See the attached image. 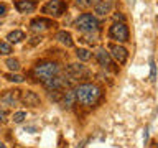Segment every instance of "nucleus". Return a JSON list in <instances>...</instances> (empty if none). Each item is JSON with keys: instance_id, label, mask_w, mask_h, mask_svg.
I'll use <instances>...</instances> for the list:
<instances>
[{"instance_id": "nucleus-26", "label": "nucleus", "mask_w": 158, "mask_h": 148, "mask_svg": "<svg viewBox=\"0 0 158 148\" xmlns=\"http://www.w3.org/2000/svg\"><path fill=\"white\" fill-rule=\"evenodd\" d=\"M5 13H7V5H5V3H0V17H3Z\"/></svg>"}, {"instance_id": "nucleus-9", "label": "nucleus", "mask_w": 158, "mask_h": 148, "mask_svg": "<svg viewBox=\"0 0 158 148\" xmlns=\"http://www.w3.org/2000/svg\"><path fill=\"white\" fill-rule=\"evenodd\" d=\"M20 92L22 91H7L2 97H0V101L8 107H15L20 101Z\"/></svg>"}, {"instance_id": "nucleus-25", "label": "nucleus", "mask_w": 158, "mask_h": 148, "mask_svg": "<svg viewBox=\"0 0 158 148\" xmlns=\"http://www.w3.org/2000/svg\"><path fill=\"white\" fill-rule=\"evenodd\" d=\"M76 5H77V7H82V8H86V7H89L91 3H89L87 0H76Z\"/></svg>"}, {"instance_id": "nucleus-28", "label": "nucleus", "mask_w": 158, "mask_h": 148, "mask_svg": "<svg viewBox=\"0 0 158 148\" xmlns=\"http://www.w3.org/2000/svg\"><path fill=\"white\" fill-rule=\"evenodd\" d=\"M89 3H97V2H101V0H87Z\"/></svg>"}, {"instance_id": "nucleus-17", "label": "nucleus", "mask_w": 158, "mask_h": 148, "mask_svg": "<svg viewBox=\"0 0 158 148\" xmlns=\"http://www.w3.org/2000/svg\"><path fill=\"white\" fill-rule=\"evenodd\" d=\"M74 102H76V94H74V91H68L66 94H64V97H63L64 107H68V109H69Z\"/></svg>"}, {"instance_id": "nucleus-23", "label": "nucleus", "mask_w": 158, "mask_h": 148, "mask_svg": "<svg viewBox=\"0 0 158 148\" xmlns=\"http://www.w3.org/2000/svg\"><path fill=\"white\" fill-rule=\"evenodd\" d=\"M114 20H115V22H120V23H123V22H125V17H123V15L122 13H114Z\"/></svg>"}, {"instance_id": "nucleus-14", "label": "nucleus", "mask_w": 158, "mask_h": 148, "mask_svg": "<svg viewBox=\"0 0 158 148\" xmlns=\"http://www.w3.org/2000/svg\"><path fill=\"white\" fill-rule=\"evenodd\" d=\"M84 72H86V68L82 64H69L68 66V74L71 77H81Z\"/></svg>"}, {"instance_id": "nucleus-7", "label": "nucleus", "mask_w": 158, "mask_h": 148, "mask_svg": "<svg viewBox=\"0 0 158 148\" xmlns=\"http://www.w3.org/2000/svg\"><path fill=\"white\" fill-rule=\"evenodd\" d=\"M109 49H110V53H109V54H110L112 58H115L120 64H123V63L127 61L128 53H127V49L123 48V46H118V44H110Z\"/></svg>"}, {"instance_id": "nucleus-10", "label": "nucleus", "mask_w": 158, "mask_h": 148, "mask_svg": "<svg viewBox=\"0 0 158 148\" xmlns=\"http://www.w3.org/2000/svg\"><path fill=\"white\" fill-rule=\"evenodd\" d=\"M43 82H44V87L49 89V91H58V89H61L64 84H66L64 77H59L58 74L53 76V77H49V79H46V81H43Z\"/></svg>"}, {"instance_id": "nucleus-15", "label": "nucleus", "mask_w": 158, "mask_h": 148, "mask_svg": "<svg viewBox=\"0 0 158 148\" xmlns=\"http://www.w3.org/2000/svg\"><path fill=\"white\" fill-rule=\"evenodd\" d=\"M94 12H96L97 15H101V17H104L106 13L110 12V2H109V0L97 2V3H96V8H94Z\"/></svg>"}, {"instance_id": "nucleus-3", "label": "nucleus", "mask_w": 158, "mask_h": 148, "mask_svg": "<svg viewBox=\"0 0 158 148\" xmlns=\"http://www.w3.org/2000/svg\"><path fill=\"white\" fill-rule=\"evenodd\" d=\"M76 28L82 33H94L99 28V22L92 13H82L76 20Z\"/></svg>"}, {"instance_id": "nucleus-2", "label": "nucleus", "mask_w": 158, "mask_h": 148, "mask_svg": "<svg viewBox=\"0 0 158 148\" xmlns=\"http://www.w3.org/2000/svg\"><path fill=\"white\" fill-rule=\"evenodd\" d=\"M59 72V64L54 63V61H43V63H38L33 69V74L36 76L38 79L41 81H46V79L56 76Z\"/></svg>"}, {"instance_id": "nucleus-16", "label": "nucleus", "mask_w": 158, "mask_h": 148, "mask_svg": "<svg viewBox=\"0 0 158 148\" xmlns=\"http://www.w3.org/2000/svg\"><path fill=\"white\" fill-rule=\"evenodd\" d=\"M7 39L10 43H20L25 39V33L22 31V30H13V31H10L7 35Z\"/></svg>"}, {"instance_id": "nucleus-24", "label": "nucleus", "mask_w": 158, "mask_h": 148, "mask_svg": "<svg viewBox=\"0 0 158 148\" xmlns=\"http://www.w3.org/2000/svg\"><path fill=\"white\" fill-rule=\"evenodd\" d=\"M5 122H7V112L0 109V125H3Z\"/></svg>"}, {"instance_id": "nucleus-30", "label": "nucleus", "mask_w": 158, "mask_h": 148, "mask_svg": "<svg viewBox=\"0 0 158 148\" xmlns=\"http://www.w3.org/2000/svg\"><path fill=\"white\" fill-rule=\"evenodd\" d=\"M128 2H132V3H133V2H135V0H128Z\"/></svg>"}, {"instance_id": "nucleus-5", "label": "nucleus", "mask_w": 158, "mask_h": 148, "mask_svg": "<svg viewBox=\"0 0 158 148\" xmlns=\"http://www.w3.org/2000/svg\"><path fill=\"white\" fill-rule=\"evenodd\" d=\"M66 10V3L63 0H48L43 7V13L49 15V17H61Z\"/></svg>"}, {"instance_id": "nucleus-21", "label": "nucleus", "mask_w": 158, "mask_h": 148, "mask_svg": "<svg viewBox=\"0 0 158 148\" xmlns=\"http://www.w3.org/2000/svg\"><path fill=\"white\" fill-rule=\"evenodd\" d=\"M7 68L10 69V71H18L20 69V63H18V59H7Z\"/></svg>"}, {"instance_id": "nucleus-18", "label": "nucleus", "mask_w": 158, "mask_h": 148, "mask_svg": "<svg viewBox=\"0 0 158 148\" xmlns=\"http://www.w3.org/2000/svg\"><path fill=\"white\" fill-rule=\"evenodd\" d=\"M76 56H77L79 61H89V59H91V51L86 49V48H77L76 49Z\"/></svg>"}, {"instance_id": "nucleus-19", "label": "nucleus", "mask_w": 158, "mask_h": 148, "mask_svg": "<svg viewBox=\"0 0 158 148\" xmlns=\"http://www.w3.org/2000/svg\"><path fill=\"white\" fill-rule=\"evenodd\" d=\"M10 53H12V46H10V43L2 41V39H0V54L7 56V54H10Z\"/></svg>"}, {"instance_id": "nucleus-13", "label": "nucleus", "mask_w": 158, "mask_h": 148, "mask_svg": "<svg viewBox=\"0 0 158 148\" xmlns=\"http://www.w3.org/2000/svg\"><path fill=\"white\" fill-rule=\"evenodd\" d=\"M54 38L58 39V43L64 44L66 48L73 46V36H71V33H69V31H58Z\"/></svg>"}, {"instance_id": "nucleus-8", "label": "nucleus", "mask_w": 158, "mask_h": 148, "mask_svg": "<svg viewBox=\"0 0 158 148\" xmlns=\"http://www.w3.org/2000/svg\"><path fill=\"white\" fill-rule=\"evenodd\" d=\"M49 27H54L53 22L44 20V18H35V20H31V23H30V28H31L33 33H41L44 30H48Z\"/></svg>"}, {"instance_id": "nucleus-12", "label": "nucleus", "mask_w": 158, "mask_h": 148, "mask_svg": "<svg viewBox=\"0 0 158 148\" xmlns=\"http://www.w3.org/2000/svg\"><path fill=\"white\" fill-rule=\"evenodd\" d=\"M96 58H97V61H99V64H101L102 68H110L112 66V61H110V54H109L104 48H101V49H97V53H96Z\"/></svg>"}, {"instance_id": "nucleus-22", "label": "nucleus", "mask_w": 158, "mask_h": 148, "mask_svg": "<svg viewBox=\"0 0 158 148\" xmlns=\"http://www.w3.org/2000/svg\"><path fill=\"white\" fill-rule=\"evenodd\" d=\"M25 118H27V112H17V113H13V123H22Z\"/></svg>"}, {"instance_id": "nucleus-11", "label": "nucleus", "mask_w": 158, "mask_h": 148, "mask_svg": "<svg viewBox=\"0 0 158 148\" xmlns=\"http://www.w3.org/2000/svg\"><path fill=\"white\" fill-rule=\"evenodd\" d=\"M15 7L20 13H31L35 8H36V3L33 2V0H18L17 3H15Z\"/></svg>"}, {"instance_id": "nucleus-6", "label": "nucleus", "mask_w": 158, "mask_h": 148, "mask_svg": "<svg viewBox=\"0 0 158 148\" xmlns=\"http://www.w3.org/2000/svg\"><path fill=\"white\" fill-rule=\"evenodd\" d=\"M20 101H22L25 105H28V107H38L40 105V96L36 92H33V91H23V92H20Z\"/></svg>"}, {"instance_id": "nucleus-27", "label": "nucleus", "mask_w": 158, "mask_h": 148, "mask_svg": "<svg viewBox=\"0 0 158 148\" xmlns=\"http://www.w3.org/2000/svg\"><path fill=\"white\" fill-rule=\"evenodd\" d=\"M150 66H152V79H155V63H153V59L150 61Z\"/></svg>"}, {"instance_id": "nucleus-20", "label": "nucleus", "mask_w": 158, "mask_h": 148, "mask_svg": "<svg viewBox=\"0 0 158 148\" xmlns=\"http://www.w3.org/2000/svg\"><path fill=\"white\" fill-rule=\"evenodd\" d=\"M5 79L10 81V82H23V76H20V74H13V72L5 74Z\"/></svg>"}, {"instance_id": "nucleus-29", "label": "nucleus", "mask_w": 158, "mask_h": 148, "mask_svg": "<svg viewBox=\"0 0 158 148\" xmlns=\"http://www.w3.org/2000/svg\"><path fill=\"white\" fill-rule=\"evenodd\" d=\"M0 148H7V146H5V145H3V143H2V142H0Z\"/></svg>"}, {"instance_id": "nucleus-4", "label": "nucleus", "mask_w": 158, "mask_h": 148, "mask_svg": "<svg viewBox=\"0 0 158 148\" xmlns=\"http://www.w3.org/2000/svg\"><path fill=\"white\" fill-rule=\"evenodd\" d=\"M109 38L110 39H117V41H128V28L125 23H120V22H115L109 30Z\"/></svg>"}, {"instance_id": "nucleus-1", "label": "nucleus", "mask_w": 158, "mask_h": 148, "mask_svg": "<svg viewBox=\"0 0 158 148\" xmlns=\"http://www.w3.org/2000/svg\"><path fill=\"white\" fill-rule=\"evenodd\" d=\"M74 94H76V101L81 104V105L84 107H92L96 105V104L101 101L102 97V89L97 86V84H81V86L76 87V91H74Z\"/></svg>"}]
</instances>
